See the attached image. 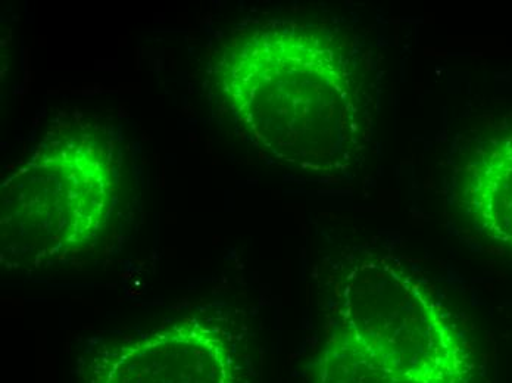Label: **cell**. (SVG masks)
Instances as JSON below:
<instances>
[{
	"label": "cell",
	"mask_w": 512,
	"mask_h": 383,
	"mask_svg": "<svg viewBox=\"0 0 512 383\" xmlns=\"http://www.w3.org/2000/svg\"><path fill=\"white\" fill-rule=\"evenodd\" d=\"M315 383H390L357 339L339 326L318 358Z\"/></svg>",
	"instance_id": "obj_6"
},
{
	"label": "cell",
	"mask_w": 512,
	"mask_h": 383,
	"mask_svg": "<svg viewBox=\"0 0 512 383\" xmlns=\"http://www.w3.org/2000/svg\"><path fill=\"white\" fill-rule=\"evenodd\" d=\"M134 164L120 130L59 114L0 186L3 252L30 264L92 251L130 207Z\"/></svg>",
	"instance_id": "obj_2"
},
{
	"label": "cell",
	"mask_w": 512,
	"mask_h": 383,
	"mask_svg": "<svg viewBox=\"0 0 512 383\" xmlns=\"http://www.w3.org/2000/svg\"><path fill=\"white\" fill-rule=\"evenodd\" d=\"M208 74L237 126L280 164L336 177L361 157L370 126L362 74L327 28L252 23L223 43Z\"/></svg>",
	"instance_id": "obj_1"
},
{
	"label": "cell",
	"mask_w": 512,
	"mask_h": 383,
	"mask_svg": "<svg viewBox=\"0 0 512 383\" xmlns=\"http://www.w3.org/2000/svg\"><path fill=\"white\" fill-rule=\"evenodd\" d=\"M89 383H236V369L229 339L193 317L95 358Z\"/></svg>",
	"instance_id": "obj_4"
},
{
	"label": "cell",
	"mask_w": 512,
	"mask_h": 383,
	"mask_svg": "<svg viewBox=\"0 0 512 383\" xmlns=\"http://www.w3.org/2000/svg\"><path fill=\"white\" fill-rule=\"evenodd\" d=\"M337 313L390 383H473V351L454 314L395 261L370 258L352 267Z\"/></svg>",
	"instance_id": "obj_3"
},
{
	"label": "cell",
	"mask_w": 512,
	"mask_h": 383,
	"mask_svg": "<svg viewBox=\"0 0 512 383\" xmlns=\"http://www.w3.org/2000/svg\"><path fill=\"white\" fill-rule=\"evenodd\" d=\"M461 198L483 235L512 248V135L490 143L467 165Z\"/></svg>",
	"instance_id": "obj_5"
}]
</instances>
